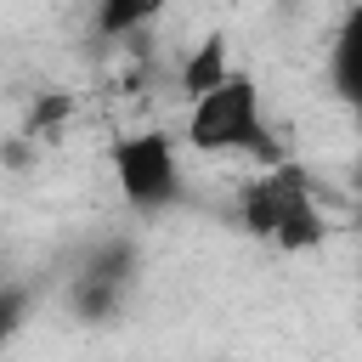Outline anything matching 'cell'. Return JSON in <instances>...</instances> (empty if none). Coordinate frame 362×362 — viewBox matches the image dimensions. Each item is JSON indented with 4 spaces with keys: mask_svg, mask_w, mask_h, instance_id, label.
Returning a JSON list of instances; mask_svg holds the SVG:
<instances>
[{
    "mask_svg": "<svg viewBox=\"0 0 362 362\" xmlns=\"http://www.w3.org/2000/svg\"><path fill=\"white\" fill-rule=\"evenodd\" d=\"M238 221L255 243H266L277 255H305V249H322V238H328V215L317 209L305 170L288 158H277L255 181H243Z\"/></svg>",
    "mask_w": 362,
    "mask_h": 362,
    "instance_id": "6da1fadb",
    "label": "cell"
},
{
    "mask_svg": "<svg viewBox=\"0 0 362 362\" xmlns=\"http://www.w3.org/2000/svg\"><path fill=\"white\" fill-rule=\"evenodd\" d=\"M181 147L215 158V153H238V158H260V164H277V141H272V124H266V102H260V85L255 74L232 68L215 90L192 96L187 107V124H181Z\"/></svg>",
    "mask_w": 362,
    "mask_h": 362,
    "instance_id": "7a4b0ae2",
    "label": "cell"
},
{
    "mask_svg": "<svg viewBox=\"0 0 362 362\" xmlns=\"http://www.w3.org/2000/svg\"><path fill=\"white\" fill-rule=\"evenodd\" d=\"M107 170H113L119 198L136 215H164L181 198V153H175V136H164V130H124V136H113Z\"/></svg>",
    "mask_w": 362,
    "mask_h": 362,
    "instance_id": "3957f363",
    "label": "cell"
},
{
    "mask_svg": "<svg viewBox=\"0 0 362 362\" xmlns=\"http://www.w3.org/2000/svg\"><path fill=\"white\" fill-rule=\"evenodd\" d=\"M136 277H141V249H136L130 238H102V243L79 260V272H74V283H68V311H74L79 322H119Z\"/></svg>",
    "mask_w": 362,
    "mask_h": 362,
    "instance_id": "277c9868",
    "label": "cell"
},
{
    "mask_svg": "<svg viewBox=\"0 0 362 362\" xmlns=\"http://www.w3.org/2000/svg\"><path fill=\"white\" fill-rule=\"evenodd\" d=\"M328 90L362 124V0H351L328 34Z\"/></svg>",
    "mask_w": 362,
    "mask_h": 362,
    "instance_id": "5b68a950",
    "label": "cell"
},
{
    "mask_svg": "<svg viewBox=\"0 0 362 362\" xmlns=\"http://www.w3.org/2000/svg\"><path fill=\"white\" fill-rule=\"evenodd\" d=\"M170 11V0H96V40H136Z\"/></svg>",
    "mask_w": 362,
    "mask_h": 362,
    "instance_id": "8992f818",
    "label": "cell"
},
{
    "mask_svg": "<svg viewBox=\"0 0 362 362\" xmlns=\"http://www.w3.org/2000/svg\"><path fill=\"white\" fill-rule=\"evenodd\" d=\"M226 74H232V62H226V34H209V40L181 62V90H187V96H204V90H215Z\"/></svg>",
    "mask_w": 362,
    "mask_h": 362,
    "instance_id": "52a82bcc",
    "label": "cell"
}]
</instances>
